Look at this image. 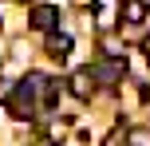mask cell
Wrapping results in <instances>:
<instances>
[{
	"label": "cell",
	"instance_id": "cell-1",
	"mask_svg": "<svg viewBox=\"0 0 150 146\" xmlns=\"http://www.w3.org/2000/svg\"><path fill=\"white\" fill-rule=\"evenodd\" d=\"M91 75H95V83H119L122 75H127V59H122V55H111V59H103L99 63V67H91Z\"/></svg>",
	"mask_w": 150,
	"mask_h": 146
},
{
	"label": "cell",
	"instance_id": "cell-2",
	"mask_svg": "<svg viewBox=\"0 0 150 146\" xmlns=\"http://www.w3.org/2000/svg\"><path fill=\"white\" fill-rule=\"evenodd\" d=\"M28 24H32L36 32H44V36H52L55 24H59V8H55V4H36L32 16H28Z\"/></svg>",
	"mask_w": 150,
	"mask_h": 146
},
{
	"label": "cell",
	"instance_id": "cell-3",
	"mask_svg": "<svg viewBox=\"0 0 150 146\" xmlns=\"http://www.w3.org/2000/svg\"><path fill=\"white\" fill-rule=\"evenodd\" d=\"M67 87H71V95H75V99H91V91H95V75H91V67L71 71Z\"/></svg>",
	"mask_w": 150,
	"mask_h": 146
},
{
	"label": "cell",
	"instance_id": "cell-4",
	"mask_svg": "<svg viewBox=\"0 0 150 146\" xmlns=\"http://www.w3.org/2000/svg\"><path fill=\"white\" fill-rule=\"evenodd\" d=\"M47 55H52V59L71 55V36L67 32H52V36H47Z\"/></svg>",
	"mask_w": 150,
	"mask_h": 146
},
{
	"label": "cell",
	"instance_id": "cell-5",
	"mask_svg": "<svg viewBox=\"0 0 150 146\" xmlns=\"http://www.w3.org/2000/svg\"><path fill=\"white\" fill-rule=\"evenodd\" d=\"M142 20H146L142 0H122V24H142Z\"/></svg>",
	"mask_w": 150,
	"mask_h": 146
},
{
	"label": "cell",
	"instance_id": "cell-6",
	"mask_svg": "<svg viewBox=\"0 0 150 146\" xmlns=\"http://www.w3.org/2000/svg\"><path fill=\"white\" fill-rule=\"evenodd\" d=\"M127 142H130V126H127V123H119V126L103 138V146H127Z\"/></svg>",
	"mask_w": 150,
	"mask_h": 146
},
{
	"label": "cell",
	"instance_id": "cell-7",
	"mask_svg": "<svg viewBox=\"0 0 150 146\" xmlns=\"http://www.w3.org/2000/svg\"><path fill=\"white\" fill-rule=\"evenodd\" d=\"M63 134H67V123H52V126H47V138H52V142H59Z\"/></svg>",
	"mask_w": 150,
	"mask_h": 146
},
{
	"label": "cell",
	"instance_id": "cell-8",
	"mask_svg": "<svg viewBox=\"0 0 150 146\" xmlns=\"http://www.w3.org/2000/svg\"><path fill=\"white\" fill-rule=\"evenodd\" d=\"M146 51H150V32H146Z\"/></svg>",
	"mask_w": 150,
	"mask_h": 146
},
{
	"label": "cell",
	"instance_id": "cell-9",
	"mask_svg": "<svg viewBox=\"0 0 150 146\" xmlns=\"http://www.w3.org/2000/svg\"><path fill=\"white\" fill-rule=\"evenodd\" d=\"M142 4H146V8H150V0H142Z\"/></svg>",
	"mask_w": 150,
	"mask_h": 146
},
{
	"label": "cell",
	"instance_id": "cell-10",
	"mask_svg": "<svg viewBox=\"0 0 150 146\" xmlns=\"http://www.w3.org/2000/svg\"><path fill=\"white\" fill-rule=\"evenodd\" d=\"M146 59H150V51H146Z\"/></svg>",
	"mask_w": 150,
	"mask_h": 146
}]
</instances>
